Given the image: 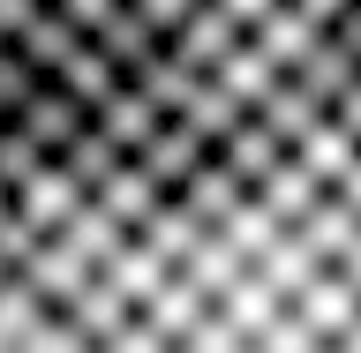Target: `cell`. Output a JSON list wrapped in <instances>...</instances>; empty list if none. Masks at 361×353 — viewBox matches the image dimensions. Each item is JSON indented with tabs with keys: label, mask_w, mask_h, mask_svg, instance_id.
I'll list each match as a JSON object with an SVG mask.
<instances>
[{
	"label": "cell",
	"mask_w": 361,
	"mask_h": 353,
	"mask_svg": "<svg viewBox=\"0 0 361 353\" xmlns=\"http://www.w3.org/2000/svg\"><path fill=\"white\" fill-rule=\"evenodd\" d=\"M0 353H361V98L241 106L0 203Z\"/></svg>",
	"instance_id": "obj_1"
}]
</instances>
